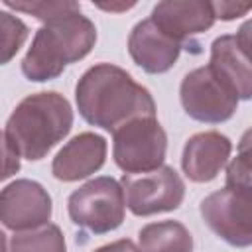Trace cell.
Masks as SVG:
<instances>
[{
    "label": "cell",
    "mask_w": 252,
    "mask_h": 252,
    "mask_svg": "<svg viewBox=\"0 0 252 252\" xmlns=\"http://www.w3.org/2000/svg\"><path fill=\"white\" fill-rule=\"evenodd\" d=\"M75 102L85 122L110 134L132 118L156 116L152 93L112 63H96L81 75Z\"/></svg>",
    "instance_id": "obj_1"
},
{
    "label": "cell",
    "mask_w": 252,
    "mask_h": 252,
    "mask_svg": "<svg viewBox=\"0 0 252 252\" xmlns=\"http://www.w3.org/2000/svg\"><path fill=\"white\" fill-rule=\"evenodd\" d=\"M73 128V108L69 100L55 91H43L22 98L12 110L2 140L10 144L20 158L37 161L49 154Z\"/></svg>",
    "instance_id": "obj_2"
},
{
    "label": "cell",
    "mask_w": 252,
    "mask_h": 252,
    "mask_svg": "<svg viewBox=\"0 0 252 252\" xmlns=\"http://www.w3.org/2000/svg\"><path fill=\"white\" fill-rule=\"evenodd\" d=\"M94 43L96 28L83 14L47 22L35 32L22 59V73L32 83L53 81L67 65L87 57Z\"/></svg>",
    "instance_id": "obj_3"
},
{
    "label": "cell",
    "mask_w": 252,
    "mask_h": 252,
    "mask_svg": "<svg viewBox=\"0 0 252 252\" xmlns=\"http://www.w3.org/2000/svg\"><path fill=\"white\" fill-rule=\"evenodd\" d=\"M67 213L75 226L91 234H106L116 230L124 222L126 213L122 183L108 175L83 183L69 195Z\"/></svg>",
    "instance_id": "obj_4"
},
{
    "label": "cell",
    "mask_w": 252,
    "mask_h": 252,
    "mask_svg": "<svg viewBox=\"0 0 252 252\" xmlns=\"http://www.w3.org/2000/svg\"><path fill=\"white\" fill-rule=\"evenodd\" d=\"M167 134L156 116H138L112 132L114 163L130 175L159 169L165 161Z\"/></svg>",
    "instance_id": "obj_5"
},
{
    "label": "cell",
    "mask_w": 252,
    "mask_h": 252,
    "mask_svg": "<svg viewBox=\"0 0 252 252\" xmlns=\"http://www.w3.org/2000/svg\"><path fill=\"white\" fill-rule=\"evenodd\" d=\"M205 224L234 248L252 246V187L228 185L207 195L199 205Z\"/></svg>",
    "instance_id": "obj_6"
},
{
    "label": "cell",
    "mask_w": 252,
    "mask_h": 252,
    "mask_svg": "<svg viewBox=\"0 0 252 252\" xmlns=\"http://www.w3.org/2000/svg\"><path fill=\"white\" fill-rule=\"evenodd\" d=\"M179 100L189 118L205 124L226 122L238 108L236 94L209 65L197 67L183 77L179 85Z\"/></svg>",
    "instance_id": "obj_7"
},
{
    "label": "cell",
    "mask_w": 252,
    "mask_h": 252,
    "mask_svg": "<svg viewBox=\"0 0 252 252\" xmlns=\"http://www.w3.org/2000/svg\"><path fill=\"white\" fill-rule=\"evenodd\" d=\"M120 183L124 189L126 207L136 217L175 211L181 207L185 197V183L169 165H161L159 169L148 173H124Z\"/></svg>",
    "instance_id": "obj_8"
},
{
    "label": "cell",
    "mask_w": 252,
    "mask_h": 252,
    "mask_svg": "<svg viewBox=\"0 0 252 252\" xmlns=\"http://www.w3.org/2000/svg\"><path fill=\"white\" fill-rule=\"evenodd\" d=\"M53 203L47 189L33 179H16L0 193V220L12 232L39 228L51 220Z\"/></svg>",
    "instance_id": "obj_9"
},
{
    "label": "cell",
    "mask_w": 252,
    "mask_h": 252,
    "mask_svg": "<svg viewBox=\"0 0 252 252\" xmlns=\"http://www.w3.org/2000/svg\"><path fill=\"white\" fill-rule=\"evenodd\" d=\"M150 18L183 47L195 35L211 30L217 20L213 2L205 0H163L154 6Z\"/></svg>",
    "instance_id": "obj_10"
},
{
    "label": "cell",
    "mask_w": 252,
    "mask_h": 252,
    "mask_svg": "<svg viewBox=\"0 0 252 252\" xmlns=\"http://www.w3.org/2000/svg\"><path fill=\"white\" fill-rule=\"evenodd\" d=\"M183 45L161 32L152 18L138 22L128 35V53L132 61L150 75L167 73L179 59Z\"/></svg>",
    "instance_id": "obj_11"
},
{
    "label": "cell",
    "mask_w": 252,
    "mask_h": 252,
    "mask_svg": "<svg viewBox=\"0 0 252 252\" xmlns=\"http://www.w3.org/2000/svg\"><path fill=\"white\" fill-rule=\"evenodd\" d=\"M230 152H232V142L228 136L217 130L197 132L183 146L181 169L189 181L209 183L228 163Z\"/></svg>",
    "instance_id": "obj_12"
},
{
    "label": "cell",
    "mask_w": 252,
    "mask_h": 252,
    "mask_svg": "<svg viewBox=\"0 0 252 252\" xmlns=\"http://www.w3.org/2000/svg\"><path fill=\"white\" fill-rule=\"evenodd\" d=\"M106 140L94 132L73 136L53 158L51 173L63 183H73L96 173L106 161Z\"/></svg>",
    "instance_id": "obj_13"
},
{
    "label": "cell",
    "mask_w": 252,
    "mask_h": 252,
    "mask_svg": "<svg viewBox=\"0 0 252 252\" xmlns=\"http://www.w3.org/2000/svg\"><path fill=\"white\" fill-rule=\"evenodd\" d=\"M207 65L238 100H252V61L240 51L234 35L224 33L211 43Z\"/></svg>",
    "instance_id": "obj_14"
},
{
    "label": "cell",
    "mask_w": 252,
    "mask_h": 252,
    "mask_svg": "<svg viewBox=\"0 0 252 252\" xmlns=\"http://www.w3.org/2000/svg\"><path fill=\"white\" fill-rule=\"evenodd\" d=\"M142 252H193V236L179 220H158L138 232Z\"/></svg>",
    "instance_id": "obj_15"
},
{
    "label": "cell",
    "mask_w": 252,
    "mask_h": 252,
    "mask_svg": "<svg viewBox=\"0 0 252 252\" xmlns=\"http://www.w3.org/2000/svg\"><path fill=\"white\" fill-rule=\"evenodd\" d=\"M6 252H67L61 228L47 222L39 228L14 232L6 238Z\"/></svg>",
    "instance_id": "obj_16"
},
{
    "label": "cell",
    "mask_w": 252,
    "mask_h": 252,
    "mask_svg": "<svg viewBox=\"0 0 252 252\" xmlns=\"http://www.w3.org/2000/svg\"><path fill=\"white\" fill-rule=\"evenodd\" d=\"M6 8H12L16 12L32 14L33 18L41 20L43 24L61 20L73 14H81V4L71 0H4Z\"/></svg>",
    "instance_id": "obj_17"
},
{
    "label": "cell",
    "mask_w": 252,
    "mask_h": 252,
    "mask_svg": "<svg viewBox=\"0 0 252 252\" xmlns=\"http://www.w3.org/2000/svg\"><path fill=\"white\" fill-rule=\"evenodd\" d=\"M224 183L252 187V126L240 136L236 158H232L226 165V181Z\"/></svg>",
    "instance_id": "obj_18"
},
{
    "label": "cell",
    "mask_w": 252,
    "mask_h": 252,
    "mask_svg": "<svg viewBox=\"0 0 252 252\" xmlns=\"http://www.w3.org/2000/svg\"><path fill=\"white\" fill-rule=\"evenodd\" d=\"M0 30H2V63L6 65L28 39V26L20 18L8 12H0Z\"/></svg>",
    "instance_id": "obj_19"
},
{
    "label": "cell",
    "mask_w": 252,
    "mask_h": 252,
    "mask_svg": "<svg viewBox=\"0 0 252 252\" xmlns=\"http://www.w3.org/2000/svg\"><path fill=\"white\" fill-rule=\"evenodd\" d=\"M213 8H215L217 20H222V22L242 18L248 12H252V4H242V2H213Z\"/></svg>",
    "instance_id": "obj_20"
},
{
    "label": "cell",
    "mask_w": 252,
    "mask_h": 252,
    "mask_svg": "<svg viewBox=\"0 0 252 252\" xmlns=\"http://www.w3.org/2000/svg\"><path fill=\"white\" fill-rule=\"evenodd\" d=\"M234 39H236L240 51L252 61V18H248V20L238 28Z\"/></svg>",
    "instance_id": "obj_21"
},
{
    "label": "cell",
    "mask_w": 252,
    "mask_h": 252,
    "mask_svg": "<svg viewBox=\"0 0 252 252\" xmlns=\"http://www.w3.org/2000/svg\"><path fill=\"white\" fill-rule=\"evenodd\" d=\"M4 158L6 159H4V173H2V177L8 179V177H12L20 169V154L10 144L4 142Z\"/></svg>",
    "instance_id": "obj_22"
},
{
    "label": "cell",
    "mask_w": 252,
    "mask_h": 252,
    "mask_svg": "<svg viewBox=\"0 0 252 252\" xmlns=\"http://www.w3.org/2000/svg\"><path fill=\"white\" fill-rule=\"evenodd\" d=\"M93 252H142V250L134 244V240H130V238H120V240L108 242V244H104V246H98V248H94Z\"/></svg>",
    "instance_id": "obj_23"
},
{
    "label": "cell",
    "mask_w": 252,
    "mask_h": 252,
    "mask_svg": "<svg viewBox=\"0 0 252 252\" xmlns=\"http://www.w3.org/2000/svg\"><path fill=\"white\" fill-rule=\"evenodd\" d=\"M98 8H102V10H110V12H118V10H128V8H132L134 6V2L132 4H96Z\"/></svg>",
    "instance_id": "obj_24"
}]
</instances>
